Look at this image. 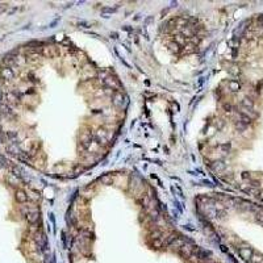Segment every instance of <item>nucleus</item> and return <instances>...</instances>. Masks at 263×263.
I'll list each match as a JSON object with an SVG mask.
<instances>
[{
  "label": "nucleus",
  "mask_w": 263,
  "mask_h": 263,
  "mask_svg": "<svg viewBox=\"0 0 263 263\" xmlns=\"http://www.w3.org/2000/svg\"><path fill=\"white\" fill-rule=\"evenodd\" d=\"M241 254L245 256V259H247V258H250L251 251H250V250H245V251H241Z\"/></svg>",
  "instance_id": "f257e3e1"
}]
</instances>
